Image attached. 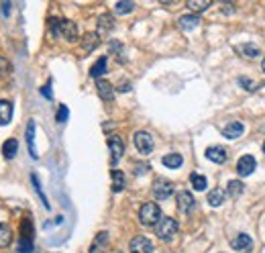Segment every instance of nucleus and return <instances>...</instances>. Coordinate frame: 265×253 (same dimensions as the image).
I'll return each mask as SVG.
<instances>
[{"mask_svg":"<svg viewBox=\"0 0 265 253\" xmlns=\"http://www.w3.org/2000/svg\"><path fill=\"white\" fill-rule=\"evenodd\" d=\"M119 90L121 92H127V90H131V86H129V84H123V86H119Z\"/></svg>","mask_w":265,"mask_h":253,"instance_id":"obj_38","label":"nucleus"},{"mask_svg":"<svg viewBox=\"0 0 265 253\" xmlns=\"http://www.w3.org/2000/svg\"><path fill=\"white\" fill-rule=\"evenodd\" d=\"M263 151H265V143H263Z\"/></svg>","mask_w":265,"mask_h":253,"instance_id":"obj_41","label":"nucleus"},{"mask_svg":"<svg viewBox=\"0 0 265 253\" xmlns=\"http://www.w3.org/2000/svg\"><path fill=\"white\" fill-rule=\"evenodd\" d=\"M132 8H135V4H132V2H129V0H123V2H117V6H115V10H117L119 14H127V12H131Z\"/></svg>","mask_w":265,"mask_h":253,"instance_id":"obj_31","label":"nucleus"},{"mask_svg":"<svg viewBox=\"0 0 265 253\" xmlns=\"http://www.w3.org/2000/svg\"><path fill=\"white\" fill-rule=\"evenodd\" d=\"M108 147H110V163L117 165L119 159L125 155V143H123L121 137L115 135V137H110V139H108Z\"/></svg>","mask_w":265,"mask_h":253,"instance_id":"obj_4","label":"nucleus"},{"mask_svg":"<svg viewBox=\"0 0 265 253\" xmlns=\"http://www.w3.org/2000/svg\"><path fill=\"white\" fill-rule=\"evenodd\" d=\"M12 119V102L0 100V125H8Z\"/></svg>","mask_w":265,"mask_h":253,"instance_id":"obj_15","label":"nucleus"},{"mask_svg":"<svg viewBox=\"0 0 265 253\" xmlns=\"http://www.w3.org/2000/svg\"><path fill=\"white\" fill-rule=\"evenodd\" d=\"M175 233H178V221H175V219L165 217V219H161V221L155 225V235H157L161 241L173 239Z\"/></svg>","mask_w":265,"mask_h":253,"instance_id":"obj_2","label":"nucleus"},{"mask_svg":"<svg viewBox=\"0 0 265 253\" xmlns=\"http://www.w3.org/2000/svg\"><path fill=\"white\" fill-rule=\"evenodd\" d=\"M20 239H33V225L29 219L20 223Z\"/></svg>","mask_w":265,"mask_h":253,"instance_id":"obj_29","label":"nucleus"},{"mask_svg":"<svg viewBox=\"0 0 265 253\" xmlns=\"http://www.w3.org/2000/svg\"><path fill=\"white\" fill-rule=\"evenodd\" d=\"M106 241H108V233H104V231H102V233L96 235V239H94V243L90 247V253H104Z\"/></svg>","mask_w":265,"mask_h":253,"instance_id":"obj_20","label":"nucleus"},{"mask_svg":"<svg viewBox=\"0 0 265 253\" xmlns=\"http://www.w3.org/2000/svg\"><path fill=\"white\" fill-rule=\"evenodd\" d=\"M173 194V184L167 180H155L153 182V196L157 200H167Z\"/></svg>","mask_w":265,"mask_h":253,"instance_id":"obj_3","label":"nucleus"},{"mask_svg":"<svg viewBox=\"0 0 265 253\" xmlns=\"http://www.w3.org/2000/svg\"><path fill=\"white\" fill-rule=\"evenodd\" d=\"M139 221L147 227H155L161 221V208L155 202H145L139 208Z\"/></svg>","mask_w":265,"mask_h":253,"instance_id":"obj_1","label":"nucleus"},{"mask_svg":"<svg viewBox=\"0 0 265 253\" xmlns=\"http://www.w3.org/2000/svg\"><path fill=\"white\" fill-rule=\"evenodd\" d=\"M35 247H33V239H20L18 243V253H33Z\"/></svg>","mask_w":265,"mask_h":253,"instance_id":"obj_32","label":"nucleus"},{"mask_svg":"<svg viewBox=\"0 0 265 253\" xmlns=\"http://www.w3.org/2000/svg\"><path fill=\"white\" fill-rule=\"evenodd\" d=\"M225 202V190L223 188H214L208 192V204L210 206H220Z\"/></svg>","mask_w":265,"mask_h":253,"instance_id":"obj_21","label":"nucleus"},{"mask_svg":"<svg viewBox=\"0 0 265 253\" xmlns=\"http://www.w3.org/2000/svg\"><path fill=\"white\" fill-rule=\"evenodd\" d=\"M182 163H184V159H182L180 153H169V155L163 157V165L169 167V170H178V167H180Z\"/></svg>","mask_w":265,"mask_h":253,"instance_id":"obj_22","label":"nucleus"},{"mask_svg":"<svg viewBox=\"0 0 265 253\" xmlns=\"http://www.w3.org/2000/svg\"><path fill=\"white\" fill-rule=\"evenodd\" d=\"M190 182H192V188L194 190H198V192H202V190H206V178L202 176V174H192L190 176Z\"/></svg>","mask_w":265,"mask_h":253,"instance_id":"obj_26","label":"nucleus"},{"mask_svg":"<svg viewBox=\"0 0 265 253\" xmlns=\"http://www.w3.org/2000/svg\"><path fill=\"white\" fill-rule=\"evenodd\" d=\"M239 84H241L243 88H247L249 92H253V90H257V88H259V84H255V82H253V80H249V78H241V80H239Z\"/></svg>","mask_w":265,"mask_h":253,"instance_id":"obj_34","label":"nucleus"},{"mask_svg":"<svg viewBox=\"0 0 265 253\" xmlns=\"http://www.w3.org/2000/svg\"><path fill=\"white\" fill-rule=\"evenodd\" d=\"M261 70H263V74H265V57H263V61H261Z\"/></svg>","mask_w":265,"mask_h":253,"instance_id":"obj_40","label":"nucleus"},{"mask_svg":"<svg viewBox=\"0 0 265 253\" xmlns=\"http://www.w3.org/2000/svg\"><path fill=\"white\" fill-rule=\"evenodd\" d=\"M41 94L45 96L47 100H51V84H47V86H43V88H41Z\"/></svg>","mask_w":265,"mask_h":253,"instance_id":"obj_37","label":"nucleus"},{"mask_svg":"<svg viewBox=\"0 0 265 253\" xmlns=\"http://www.w3.org/2000/svg\"><path fill=\"white\" fill-rule=\"evenodd\" d=\"M129 249H131V253H153V243L147 237L139 235V237H135L131 241Z\"/></svg>","mask_w":265,"mask_h":253,"instance_id":"obj_8","label":"nucleus"},{"mask_svg":"<svg viewBox=\"0 0 265 253\" xmlns=\"http://www.w3.org/2000/svg\"><path fill=\"white\" fill-rule=\"evenodd\" d=\"M61 37H63L65 41H70V43L78 41V25L74 23V20L61 18Z\"/></svg>","mask_w":265,"mask_h":253,"instance_id":"obj_9","label":"nucleus"},{"mask_svg":"<svg viewBox=\"0 0 265 253\" xmlns=\"http://www.w3.org/2000/svg\"><path fill=\"white\" fill-rule=\"evenodd\" d=\"M175 202H178L180 213H184V215L192 213V208L196 206V202H194V196H192V192H188V190H182V192H180L178 196H175Z\"/></svg>","mask_w":265,"mask_h":253,"instance_id":"obj_7","label":"nucleus"},{"mask_svg":"<svg viewBox=\"0 0 265 253\" xmlns=\"http://www.w3.org/2000/svg\"><path fill=\"white\" fill-rule=\"evenodd\" d=\"M12 241V231L8 229V225L0 223V247H8Z\"/></svg>","mask_w":265,"mask_h":253,"instance_id":"obj_24","label":"nucleus"},{"mask_svg":"<svg viewBox=\"0 0 265 253\" xmlns=\"http://www.w3.org/2000/svg\"><path fill=\"white\" fill-rule=\"evenodd\" d=\"M135 147L139 149V153L149 155V153L153 151V137H151L147 131H139V133H135Z\"/></svg>","mask_w":265,"mask_h":253,"instance_id":"obj_5","label":"nucleus"},{"mask_svg":"<svg viewBox=\"0 0 265 253\" xmlns=\"http://www.w3.org/2000/svg\"><path fill=\"white\" fill-rule=\"evenodd\" d=\"M27 145H29V153L33 159H37V151H35V121L27 123Z\"/></svg>","mask_w":265,"mask_h":253,"instance_id":"obj_16","label":"nucleus"},{"mask_svg":"<svg viewBox=\"0 0 265 253\" xmlns=\"http://www.w3.org/2000/svg\"><path fill=\"white\" fill-rule=\"evenodd\" d=\"M8 6H10L8 2H4V4H2V12H4V14H8Z\"/></svg>","mask_w":265,"mask_h":253,"instance_id":"obj_39","label":"nucleus"},{"mask_svg":"<svg viewBox=\"0 0 265 253\" xmlns=\"http://www.w3.org/2000/svg\"><path fill=\"white\" fill-rule=\"evenodd\" d=\"M115 27V18L110 16L108 12H104V14H100V18H98V35H102V33H110V29Z\"/></svg>","mask_w":265,"mask_h":253,"instance_id":"obj_17","label":"nucleus"},{"mask_svg":"<svg viewBox=\"0 0 265 253\" xmlns=\"http://www.w3.org/2000/svg\"><path fill=\"white\" fill-rule=\"evenodd\" d=\"M178 25L184 31H192V29H196L198 25H200V16H198V14H184V16H180Z\"/></svg>","mask_w":265,"mask_h":253,"instance_id":"obj_14","label":"nucleus"},{"mask_svg":"<svg viewBox=\"0 0 265 253\" xmlns=\"http://www.w3.org/2000/svg\"><path fill=\"white\" fill-rule=\"evenodd\" d=\"M206 157L212 161V163H225L227 161V151L225 147H208L206 149Z\"/></svg>","mask_w":265,"mask_h":253,"instance_id":"obj_12","label":"nucleus"},{"mask_svg":"<svg viewBox=\"0 0 265 253\" xmlns=\"http://www.w3.org/2000/svg\"><path fill=\"white\" fill-rule=\"evenodd\" d=\"M106 70H108V59L106 57H100L94 66H92V70H90V76L92 78H100L102 74H106Z\"/></svg>","mask_w":265,"mask_h":253,"instance_id":"obj_23","label":"nucleus"},{"mask_svg":"<svg viewBox=\"0 0 265 253\" xmlns=\"http://www.w3.org/2000/svg\"><path fill=\"white\" fill-rule=\"evenodd\" d=\"M233 249L239 251V253H249V251L253 249V239H251L249 235H245V233H241V235L233 241Z\"/></svg>","mask_w":265,"mask_h":253,"instance_id":"obj_10","label":"nucleus"},{"mask_svg":"<svg viewBox=\"0 0 265 253\" xmlns=\"http://www.w3.org/2000/svg\"><path fill=\"white\" fill-rule=\"evenodd\" d=\"M255 167H257V161L253 155H243L239 161H237V172L241 178H245V176H251L255 172Z\"/></svg>","mask_w":265,"mask_h":253,"instance_id":"obj_6","label":"nucleus"},{"mask_svg":"<svg viewBox=\"0 0 265 253\" xmlns=\"http://www.w3.org/2000/svg\"><path fill=\"white\" fill-rule=\"evenodd\" d=\"M96 88H98V94H100L102 100H106V102H113L115 100V90H113V86H110V82L98 80L96 82Z\"/></svg>","mask_w":265,"mask_h":253,"instance_id":"obj_11","label":"nucleus"},{"mask_svg":"<svg viewBox=\"0 0 265 253\" xmlns=\"http://www.w3.org/2000/svg\"><path fill=\"white\" fill-rule=\"evenodd\" d=\"M243 192H245V184H243L241 180H231V182H229V186H227V196L237 198V196H241Z\"/></svg>","mask_w":265,"mask_h":253,"instance_id":"obj_18","label":"nucleus"},{"mask_svg":"<svg viewBox=\"0 0 265 253\" xmlns=\"http://www.w3.org/2000/svg\"><path fill=\"white\" fill-rule=\"evenodd\" d=\"M8 70H10L8 59H6V57H0V78H2L4 74H8Z\"/></svg>","mask_w":265,"mask_h":253,"instance_id":"obj_35","label":"nucleus"},{"mask_svg":"<svg viewBox=\"0 0 265 253\" xmlns=\"http://www.w3.org/2000/svg\"><path fill=\"white\" fill-rule=\"evenodd\" d=\"M57 121H59V123H65V121H68V107H65V104H61L59 111H57Z\"/></svg>","mask_w":265,"mask_h":253,"instance_id":"obj_36","label":"nucleus"},{"mask_svg":"<svg viewBox=\"0 0 265 253\" xmlns=\"http://www.w3.org/2000/svg\"><path fill=\"white\" fill-rule=\"evenodd\" d=\"M210 6V0H188V8L194 12H200V10H206Z\"/></svg>","mask_w":265,"mask_h":253,"instance_id":"obj_27","label":"nucleus"},{"mask_svg":"<svg viewBox=\"0 0 265 253\" xmlns=\"http://www.w3.org/2000/svg\"><path fill=\"white\" fill-rule=\"evenodd\" d=\"M239 51L245 55V57H257L259 55V47L257 45H253V43H245V45H241L239 47Z\"/></svg>","mask_w":265,"mask_h":253,"instance_id":"obj_30","label":"nucleus"},{"mask_svg":"<svg viewBox=\"0 0 265 253\" xmlns=\"http://www.w3.org/2000/svg\"><path fill=\"white\" fill-rule=\"evenodd\" d=\"M98 43H100V35H98V33H86V35H84L82 45H84V49H86V51L96 49V47H98Z\"/></svg>","mask_w":265,"mask_h":253,"instance_id":"obj_19","label":"nucleus"},{"mask_svg":"<svg viewBox=\"0 0 265 253\" xmlns=\"http://www.w3.org/2000/svg\"><path fill=\"white\" fill-rule=\"evenodd\" d=\"M243 133H245V125L239 123V121L227 125V126H225V131H223V135H225L227 139H237V137H241Z\"/></svg>","mask_w":265,"mask_h":253,"instance_id":"obj_13","label":"nucleus"},{"mask_svg":"<svg viewBox=\"0 0 265 253\" xmlns=\"http://www.w3.org/2000/svg\"><path fill=\"white\" fill-rule=\"evenodd\" d=\"M125 174L119 172V170H113V190L115 192H121V190L125 188Z\"/></svg>","mask_w":265,"mask_h":253,"instance_id":"obj_28","label":"nucleus"},{"mask_svg":"<svg viewBox=\"0 0 265 253\" xmlns=\"http://www.w3.org/2000/svg\"><path fill=\"white\" fill-rule=\"evenodd\" d=\"M16 151H18V141H16V139H8V141L4 143V149H2L4 157H6V159H12V157L16 155Z\"/></svg>","mask_w":265,"mask_h":253,"instance_id":"obj_25","label":"nucleus"},{"mask_svg":"<svg viewBox=\"0 0 265 253\" xmlns=\"http://www.w3.org/2000/svg\"><path fill=\"white\" fill-rule=\"evenodd\" d=\"M31 180H33V186H35V190L39 192V198L43 200V204H45V208H49V202H47L45 194H43V190H41V186H39V180H37V176H35V174H31Z\"/></svg>","mask_w":265,"mask_h":253,"instance_id":"obj_33","label":"nucleus"}]
</instances>
